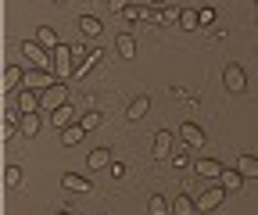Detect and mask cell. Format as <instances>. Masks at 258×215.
Wrapping results in <instances>:
<instances>
[{"label":"cell","mask_w":258,"mask_h":215,"mask_svg":"<svg viewBox=\"0 0 258 215\" xmlns=\"http://www.w3.org/2000/svg\"><path fill=\"white\" fill-rule=\"evenodd\" d=\"M22 57H25L29 68H40V72H50V68H54V54L43 50L36 40H25V43H22Z\"/></svg>","instance_id":"6da1fadb"},{"label":"cell","mask_w":258,"mask_h":215,"mask_svg":"<svg viewBox=\"0 0 258 215\" xmlns=\"http://www.w3.org/2000/svg\"><path fill=\"white\" fill-rule=\"evenodd\" d=\"M64 104H72V101H69V86H64L61 79L47 90V94H40V115H43V111H50V115H54V111H57V108H64Z\"/></svg>","instance_id":"7a4b0ae2"},{"label":"cell","mask_w":258,"mask_h":215,"mask_svg":"<svg viewBox=\"0 0 258 215\" xmlns=\"http://www.w3.org/2000/svg\"><path fill=\"white\" fill-rule=\"evenodd\" d=\"M222 83H226V90H230V94H244V90H247V72H244V65L230 61V65L222 68Z\"/></svg>","instance_id":"3957f363"},{"label":"cell","mask_w":258,"mask_h":215,"mask_svg":"<svg viewBox=\"0 0 258 215\" xmlns=\"http://www.w3.org/2000/svg\"><path fill=\"white\" fill-rule=\"evenodd\" d=\"M72 47L69 43H61L57 50H54V76L57 79H69V76H76V68H72Z\"/></svg>","instance_id":"277c9868"},{"label":"cell","mask_w":258,"mask_h":215,"mask_svg":"<svg viewBox=\"0 0 258 215\" xmlns=\"http://www.w3.org/2000/svg\"><path fill=\"white\" fill-rule=\"evenodd\" d=\"M54 83H57V79H50L47 72H40V68H29V72H25L22 90H32V94H47V90H50Z\"/></svg>","instance_id":"5b68a950"},{"label":"cell","mask_w":258,"mask_h":215,"mask_svg":"<svg viewBox=\"0 0 258 215\" xmlns=\"http://www.w3.org/2000/svg\"><path fill=\"white\" fill-rule=\"evenodd\" d=\"M151 158H154V162H172V133L161 129V133L154 136V144H151Z\"/></svg>","instance_id":"8992f818"},{"label":"cell","mask_w":258,"mask_h":215,"mask_svg":"<svg viewBox=\"0 0 258 215\" xmlns=\"http://www.w3.org/2000/svg\"><path fill=\"white\" fill-rule=\"evenodd\" d=\"M222 201H226V187H208V190L198 197V211H215Z\"/></svg>","instance_id":"52a82bcc"},{"label":"cell","mask_w":258,"mask_h":215,"mask_svg":"<svg viewBox=\"0 0 258 215\" xmlns=\"http://www.w3.org/2000/svg\"><path fill=\"white\" fill-rule=\"evenodd\" d=\"M25 83V68H18V65H8L4 68V76H0V90H4V97L11 94V90H18Z\"/></svg>","instance_id":"ba28073f"},{"label":"cell","mask_w":258,"mask_h":215,"mask_svg":"<svg viewBox=\"0 0 258 215\" xmlns=\"http://www.w3.org/2000/svg\"><path fill=\"white\" fill-rule=\"evenodd\" d=\"M179 136H183V144H186L190 151L205 147V133H201V126H194V122H183V126H179Z\"/></svg>","instance_id":"9c48e42d"},{"label":"cell","mask_w":258,"mask_h":215,"mask_svg":"<svg viewBox=\"0 0 258 215\" xmlns=\"http://www.w3.org/2000/svg\"><path fill=\"white\" fill-rule=\"evenodd\" d=\"M18 111L22 115H40V94H32V90H18Z\"/></svg>","instance_id":"30bf717a"},{"label":"cell","mask_w":258,"mask_h":215,"mask_svg":"<svg viewBox=\"0 0 258 215\" xmlns=\"http://www.w3.org/2000/svg\"><path fill=\"white\" fill-rule=\"evenodd\" d=\"M61 187H64V190H72V194H90V190H93V183L83 179V176H76V172H64V176H61Z\"/></svg>","instance_id":"8fae6325"},{"label":"cell","mask_w":258,"mask_h":215,"mask_svg":"<svg viewBox=\"0 0 258 215\" xmlns=\"http://www.w3.org/2000/svg\"><path fill=\"white\" fill-rule=\"evenodd\" d=\"M79 33H83L86 40H93V36L104 33V22L97 18V15H79Z\"/></svg>","instance_id":"7c38bea8"},{"label":"cell","mask_w":258,"mask_h":215,"mask_svg":"<svg viewBox=\"0 0 258 215\" xmlns=\"http://www.w3.org/2000/svg\"><path fill=\"white\" fill-rule=\"evenodd\" d=\"M194 172L205 176V179H219V176H222V162H215V158H198V162H194Z\"/></svg>","instance_id":"4fadbf2b"},{"label":"cell","mask_w":258,"mask_h":215,"mask_svg":"<svg viewBox=\"0 0 258 215\" xmlns=\"http://www.w3.org/2000/svg\"><path fill=\"white\" fill-rule=\"evenodd\" d=\"M43 129V115H22L18 118V133L22 136H36Z\"/></svg>","instance_id":"5bb4252c"},{"label":"cell","mask_w":258,"mask_h":215,"mask_svg":"<svg viewBox=\"0 0 258 215\" xmlns=\"http://www.w3.org/2000/svg\"><path fill=\"white\" fill-rule=\"evenodd\" d=\"M86 165H90L93 172H101L104 165H111V151H108V147H93L90 155H86Z\"/></svg>","instance_id":"9a60e30c"},{"label":"cell","mask_w":258,"mask_h":215,"mask_svg":"<svg viewBox=\"0 0 258 215\" xmlns=\"http://www.w3.org/2000/svg\"><path fill=\"white\" fill-rule=\"evenodd\" d=\"M147 111H151V101H147V97H133V101H129V108H125V118H129V122H140Z\"/></svg>","instance_id":"2e32d148"},{"label":"cell","mask_w":258,"mask_h":215,"mask_svg":"<svg viewBox=\"0 0 258 215\" xmlns=\"http://www.w3.org/2000/svg\"><path fill=\"white\" fill-rule=\"evenodd\" d=\"M101 61H104V54H101V50H90L83 65H76V79H86V76H90L97 65H101Z\"/></svg>","instance_id":"e0dca14e"},{"label":"cell","mask_w":258,"mask_h":215,"mask_svg":"<svg viewBox=\"0 0 258 215\" xmlns=\"http://www.w3.org/2000/svg\"><path fill=\"white\" fill-rule=\"evenodd\" d=\"M237 172H240L244 179H258V158H254V155H240V158H237Z\"/></svg>","instance_id":"ac0fdd59"},{"label":"cell","mask_w":258,"mask_h":215,"mask_svg":"<svg viewBox=\"0 0 258 215\" xmlns=\"http://www.w3.org/2000/svg\"><path fill=\"white\" fill-rule=\"evenodd\" d=\"M219 187H226V190H240V187H244V176H240L237 169H222Z\"/></svg>","instance_id":"d6986e66"},{"label":"cell","mask_w":258,"mask_h":215,"mask_svg":"<svg viewBox=\"0 0 258 215\" xmlns=\"http://www.w3.org/2000/svg\"><path fill=\"white\" fill-rule=\"evenodd\" d=\"M72 118H76V108H72V104H64V108H57V111L50 115V122H54L57 129H69V126H72Z\"/></svg>","instance_id":"ffe728a7"},{"label":"cell","mask_w":258,"mask_h":215,"mask_svg":"<svg viewBox=\"0 0 258 215\" xmlns=\"http://www.w3.org/2000/svg\"><path fill=\"white\" fill-rule=\"evenodd\" d=\"M36 43H40L43 50H57V47H61V43H57V33H54L50 25H40V33H36Z\"/></svg>","instance_id":"44dd1931"},{"label":"cell","mask_w":258,"mask_h":215,"mask_svg":"<svg viewBox=\"0 0 258 215\" xmlns=\"http://www.w3.org/2000/svg\"><path fill=\"white\" fill-rule=\"evenodd\" d=\"M172 215H198V201H190L186 194H179L172 201Z\"/></svg>","instance_id":"7402d4cb"},{"label":"cell","mask_w":258,"mask_h":215,"mask_svg":"<svg viewBox=\"0 0 258 215\" xmlns=\"http://www.w3.org/2000/svg\"><path fill=\"white\" fill-rule=\"evenodd\" d=\"M83 136H86V129L79 126V122H76V126H69V129H61V144H64V147H76Z\"/></svg>","instance_id":"603a6c76"},{"label":"cell","mask_w":258,"mask_h":215,"mask_svg":"<svg viewBox=\"0 0 258 215\" xmlns=\"http://www.w3.org/2000/svg\"><path fill=\"white\" fill-rule=\"evenodd\" d=\"M115 43H118V54H122L125 61H129V57H137V40L129 36V33H122V36H118Z\"/></svg>","instance_id":"cb8c5ba5"},{"label":"cell","mask_w":258,"mask_h":215,"mask_svg":"<svg viewBox=\"0 0 258 215\" xmlns=\"http://www.w3.org/2000/svg\"><path fill=\"white\" fill-rule=\"evenodd\" d=\"M101 122H104V115H101V111L93 108V111H86V115L79 118V126H83V129L90 133V129H97V126H101Z\"/></svg>","instance_id":"d4e9b609"},{"label":"cell","mask_w":258,"mask_h":215,"mask_svg":"<svg viewBox=\"0 0 258 215\" xmlns=\"http://www.w3.org/2000/svg\"><path fill=\"white\" fill-rule=\"evenodd\" d=\"M179 25L186 29V33H190V29H198V25H201L198 11H190V8H183V11H179Z\"/></svg>","instance_id":"484cf974"},{"label":"cell","mask_w":258,"mask_h":215,"mask_svg":"<svg viewBox=\"0 0 258 215\" xmlns=\"http://www.w3.org/2000/svg\"><path fill=\"white\" fill-rule=\"evenodd\" d=\"M147 211H151V215H169V201L161 197V194H154L151 204H147Z\"/></svg>","instance_id":"4316f807"},{"label":"cell","mask_w":258,"mask_h":215,"mask_svg":"<svg viewBox=\"0 0 258 215\" xmlns=\"http://www.w3.org/2000/svg\"><path fill=\"white\" fill-rule=\"evenodd\" d=\"M18 183H22V169H18V165H8V169H4V187L15 190Z\"/></svg>","instance_id":"83f0119b"},{"label":"cell","mask_w":258,"mask_h":215,"mask_svg":"<svg viewBox=\"0 0 258 215\" xmlns=\"http://www.w3.org/2000/svg\"><path fill=\"white\" fill-rule=\"evenodd\" d=\"M172 165H176V169H186V165H190V155H186V147H183V151H172Z\"/></svg>","instance_id":"f1b7e54d"},{"label":"cell","mask_w":258,"mask_h":215,"mask_svg":"<svg viewBox=\"0 0 258 215\" xmlns=\"http://www.w3.org/2000/svg\"><path fill=\"white\" fill-rule=\"evenodd\" d=\"M198 18H201V25H212V22H215V8H201Z\"/></svg>","instance_id":"f546056e"},{"label":"cell","mask_w":258,"mask_h":215,"mask_svg":"<svg viewBox=\"0 0 258 215\" xmlns=\"http://www.w3.org/2000/svg\"><path fill=\"white\" fill-rule=\"evenodd\" d=\"M86 54H90V50H86L83 43H72V57L79 61V65H83V61H86Z\"/></svg>","instance_id":"4dcf8cb0"},{"label":"cell","mask_w":258,"mask_h":215,"mask_svg":"<svg viewBox=\"0 0 258 215\" xmlns=\"http://www.w3.org/2000/svg\"><path fill=\"white\" fill-rule=\"evenodd\" d=\"M161 22H179V11L176 8H165V11H161Z\"/></svg>","instance_id":"1f68e13d"},{"label":"cell","mask_w":258,"mask_h":215,"mask_svg":"<svg viewBox=\"0 0 258 215\" xmlns=\"http://www.w3.org/2000/svg\"><path fill=\"white\" fill-rule=\"evenodd\" d=\"M11 133H15V122H4L0 126V140H11Z\"/></svg>","instance_id":"d6a6232c"},{"label":"cell","mask_w":258,"mask_h":215,"mask_svg":"<svg viewBox=\"0 0 258 215\" xmlns=\"http://www.w3.org/2000/svg\"><path fill=\"white\" fill-rule=\"evenodd\" d=\"M111 176L122 179V176H125V165H122V162H111Z\"/></svg>","instance_id":"836d02e7"},{"label":"cell","mask_w":258,"mask_h":215,"mask_svg":"<svg viewBox=\"0 0 258 215\" xmlns=\"http://www.w3.org/2000/svg\"><path fill=\"white\" fill-rule=\"evenodd\" d=\"M57 215H69V211H57Z\"/></svg>","instance_id":"e575fe53"}]
</instances>
